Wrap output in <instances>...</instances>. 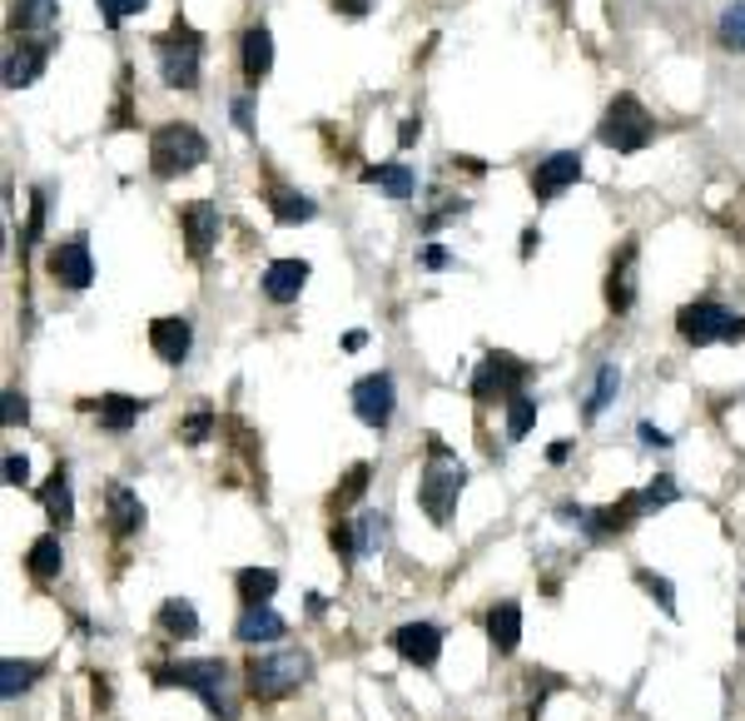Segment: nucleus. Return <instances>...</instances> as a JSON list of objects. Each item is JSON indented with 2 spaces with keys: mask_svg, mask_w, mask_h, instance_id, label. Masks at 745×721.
<instances>
[{
  "mask_svg": "<svg viewBox=\"0 0 745 721\" xmlns=\"http://www.w3.org/2000/svg\"><path fill=\"white\" fill-rule=\"evenodd\" d=\"M155 687H184L204 701L209 717L234 721L238 717V677L228 671L224 657H194V661H169L155 667Z\"/></svg>",
  "mask_w": 745,
  "mask_h": 721,
  "instance_id": "1",
  "label": "nucleus"
},
{
  "mask_svg": "<svg viewBox=\"0 0 745 721\" xmlns=\"http://www.w3.org/2000/svg\"><path fill=\"white\" fill-rule=\"evenodd\" d=\"M462 488H467V468L457 463V453H447V443L437 438V433H427V468H423V478H417V508H423L437 528H447Z\"/></svg>",
  "mask_w": 745,
  "mask_h": 721,
  "instance_id": "2",
  "label": "nucleus"
},
{
  "mask_svg": "<svg viewBox=\"0 0 745 721\" xmlns=\"http://www.w3.org/2000/svg\"><path fill=\"white\" fill-rule=\"evenodd\" d=\"M313 677V657L304 647H278V651H264L244 667V687L254 701H284L294 697L304 681Z\"/></svg>",
  "mask_w": 745,
  "mask_h": 721,
  "instance_id": "3",
  "label": "nucleus"
},
{
  "mask_svg": "<svg viewBox=\"0 0 745 721\" xmlns=\"http://www.w3.org/2000/svg\"><path fill=\"white\" fill-rule=\"evenodd\" d=\"M155 55H159V75H164L169 91H199V75H204V35L174 15L164 35H155Z\"/></svg>",
  "mask_w": 745,
  "mask_h": 721,
  "instance_id": "4",
  "label": "nucleus"
},
{
  "mask_svg": "<svg viewBox=\"0 0 745 721\" xmlns=\"http://www.w3.org/2000/svg\"><path fill=\"white\" fill-rule=\"evenodd\" d=\"M209 160V140L189 120H169L149 135V170L159 180H179V174L199 170Z\"/></svg>",
  "mask_w": 745,
  "mask_h": 721,
  "instance_id": "5",
  "label": "nucleus"
},
{
  "mask_svg": "<svg viewBox=\"0 0 745 721\" xmlns=\"http://www.w3.org/2000/svg\"><path fill=\"white\" fill-rule=\"evenodd\" d=\"M596 140H602L606 150H616V155H636V150H646V145L656 140V120H651V110H646L636 95H611L602 125H596Z\"/></svg>",
  "mask_w": 745,
  "mask_h": 721,
  "instance_id": "6",
  "label": "nucleus"
},
{
  "mask_svg": "<svg viewBox=\"0 0 745 721\" xmlns=\"http://www.w3.org/2000/svg\"><path fill=\"white\" fill-rule=\"evenodd\" d=\"M675 333H681L685 343H695V349H705V343H741L745 319L731 314L725 304H715V299H695L675 314Z\"/></svg>",
  "mask_w": 745,
  "mask_h": 721,
  "instance_id": "7",
  "label": "nucleus"
},
{
  "mask_svg": "<svg viewBox=\"0 0 745 721\" xmlns=\"http://www.w3.org/2000/svg\"><path fill=\"white\" fill-rule=\"evenodd\" d=\"M526 379H532V363H522V359H512V353L492 349L482 363H477V373H472V399L477 403H507L512 393L526 389Z\"/></svg>",
  "mask_w": 745,
  "mask_h": 721,
  "instance_id": "8",
  "label": "nucleus"
},
{
  "mask_svg": "<svg viewBox=\"0 0 745 721\" xmlns=\"http://www.w3.org/2000/svg\"><path fill=\"white\" fill-rule=\"evenodd\" d=\"M353 413H358V423L363 428H373V433H383L387 423H393V413H397V389H393V373H363V379L353 383Z\"/></svg>",
  "mask_w": 745,
  "mask_h": 721,
  "instance_id": "9",
  "label": "nucleus"
},
{
  "mask_svg": "<svg viewBox=\"0 0 745 721\" xmlns=\"http://www.w3.org/2000/svg\"><path fill=\"white\" fill-rule=\"evenodd\" d=\"M45 274L60 284V289H89V284H95V254H89L85 234H70V240L50 244Z\"/></svg>",
  "mask_w": 745,
  "mask_h": 721,
  "instance_id": "10",
  "label": "nucleus"
},
{
  "mask_svg": "<svg viewBox=\"0 0 745 721\" xmlns=\"http://www.w3.org/2000/svg\"><path fill=\"white\" fill-rule=\"evenodd\" d=\"M179 230H184L189 259H209V250L219 244V230H224V220H219V204L214 200L184 204V214H179Z\"/></svg>",
  "mask_w": 745,
  "mask_h": 721,
  "instance_id": "11",
  "label": "nucleus"
},
{
  "mask_svg": "<svg viewBox=\"0 0 745 721\" xmlns=\"http://www.w3.org/2000/svg\"><path fill=\"white\" fill-rule=\"evenodd\" d=\"M387 642H393V651L403 661H413V667H437V657H443V627H437V622H403Z\"/></svg>",
  "mask_w": 745,
  "mask_h": 721,
  "instance_id": "12",
  "label": "nucleus"
},
{
  "mask_svg": "<svg viewBox=\"0 0 745 721\" xmlns=\"http://www.w3.org/2000/svg\"><path fill=\"white\" fill-rule=\"evenodd\" d=\"M576 180H582V155H576V150H556V155H546V160L532 170V194L546 204V200H556L562 190H572Z\"/></svg>",
  "mask_w": 745,
  "mask_h": 721,
  "instance_id": "13",
  "label": "nucleus"
},
{
  "mask_svg": "<svg viewBox=\"0 0 745 721\" xmlns=\"http://www.w3.org/2000/svg\"><path fill=\"white\" fill-rule=\"evenodd\" d=\"M45 61H50V41H35V35L20 41L15 35V45L6 55V85L10 91H30L40 81V71H45Z\"/></svg>",
  "mask_w": 745,
  "mask_h": 721,
  "instance_id": "14",
  "label": "nucleus"
},
{
  "mask_svg": "<svg viewBox=\"0 0 745 721\" xmlns=\"http://www.w3.org/2000/svg\"><path fill=\"white\" fill-rule=\"evenodd\" d=\"M149 349L164 363H184L189 349H194V324H189L184 314H159V319L149 324Z\"/></svg>",
  "mask_w": 745,
  "mask_h": 721,
  "instance_id": "15",
  "label": "nucleus"
},
{
  "mask_svg": "<svg viewBox=\"0 0 745 721\" xmlns=\"http://www.w3.org/2000/svg\"><path fill=\"white\" fill-rule=\"evenodd\" d=\"M288 637V622L274 612V602H258V607H244L234 622V642L244 647H268V642Z\"/></svg>",
  "mask_w": 745,
  "mask_h": 721,
  "instance_id": "16",
  "label": "nucleus"
},
{
  "mask_svg": "<svg viewBox=\"0 0 745 721\" xmlns=\"http://www.w3.org/2000/svg\"><path fill=\"white\" fill-rule=\"evenodd\" d=\"M636 259H641V250H636V240H626L621 250H616L611 269H606V304H611L616 314H626L636 304Z\"/></svg>",
  "mask_w": 745,
  "mask_h": 721,
  "instance_id": "17",
  "label": "nucleus"
},
{
  "mask_svg": "<svg viewBox=\"0 0 745 721\" xmlns=\"http://www.w3.org/2000/svg\"><path fill=\"white\" fill-rule=\"evenodd\" d=\"M238 71H244V81L264 85L268 71H274V35H268V25H248L244 41H238Z\"/></svg>",
  "mask_w": 745,
  "mask_h": 721,
  "instance_id": "18",
  "label": "nucleus"
},
{
  "mask_svg": "<svg viewBox=\"0 0 745 721\" xmlns=\"http://www.w3.org/2000/svg\"><path fill=\"white\" fill-rule=\"evenodd\" d=\"M105 518H109V532H115V538H135V532L145 528V502H139V492H129L125 483H109Z\"/></svg>",
  "mask_w": 745,
  "mask_h": 721,
  "instance_id": "19",
  "label": "nucleus"
},
{
  "mask_svg": "<svg viewBox=\"0 0 745 721\" xmlns=\"http://www.w3.org/2000/svg\"><path fill=\"white\" fill-rule=\"evenodd\" d=\"M308 259H274L264 269V299L268 304H294L298 294H304V284H308Z\"/></svg>",
  "mask_w": 745,
  "mask_h": 721,
  "instance_id": "20",
  "label": "nucleus"
},
{
  "mask_svg": "<svg viewBox=\"0 0 745 721\" xmlns=\"http://www.w3.org/2000/svg\"><path fill=\"white\" fill-rule=\"evenodd\" d=\"M487 642H492L497 657H512V651L522 647V602L507 597L487 612Z\"/></svg>",
  "mask_w": 745,
  "mask_h": 721,
  "instance_id": "21",
  "label": "nucleus"
},
{
  "mask_svg": "<svg viewBox=\"0 0 745 721\" xmlns=\"http://www.w3.org/2000/svg\"><path fill=\"white\" fill-rule=\"evenodd\" d=\"M85 409L99 418L105 433H129L145 413V399H129V393H105V399H85Z\"/></svg>",
  "mask_w": 745,
  "mask_h": 721,
  "instance_id": "22",
  "label": "nucleus"
},
{
  "mask_svg": "<svg viewBox=\"0 0 745 721\" xmlns=\"http://www.w3.org/2000/svg\"><path fill=\"white\" fill-rule=\"evenodd\" d=\"M40 508H45V518L55 522L60 532L75 522V492H70V473L65 463H55V473L45 478V488H40Z\"/></svg>",
  "mask_w": 745,
  "mask_h": 721,
  "instance_id": "23",
  "label": "nucleus"
},
{
  "mask_svg": "<svg viewBox=\"0 0 745 721\" xmlns=\"http://www.w3.org/2000/svg\"><path fill=\"white\" fill-rule=\"evenodd\" d=\"M268 214H274L278 224H308L318 214V204L308 200L304 190H288V184H278V180H268Z\"/></svg>",
  "mask_w": 745,
  "mask_h": 721,
  "instance_id": "24",
  "label": "nucleus"
},
{
  "mask_svg": "<svg viewBox=\"0 0 745 721\" xmlns=\"http://www.w3.org/2000/svg\"><path fill=\"white\" fill-rule=\"evenodd\" d=\"M155 622H159V632H164V637H179V642L199 637V627H204L189 597H164V602H159V612H155Z\"/></svg>",
  "mask_w": 745,
  "mask_h": 721,
  "instance_id": "25",
  "label": "nucleus"
},
{
  "mask_svg": "<svg viewBox=\"0 0 745 721\" xmlns=\"http://www.w3.org/2000/svg\"><path fill=\"white\" fill-rule=\"evenodd\" d=\"M60 568H65V548H60V532H45L25 548V572L35 582H55Z\"/></svg>",
  "mask_w": 745,
  "mask_h": 721,
  "instance_id": "26",
  "label": "nucleus"
},
{
  "mask_svg": "<svg viewBox=\"0 0 745 721\" xmlns=\"http://www.w3.org/2000/svg\"><path fill=\"white\" fill-rule=\"evenodd\" d=\"M55 0H15L10 6V35H35V31H50L55 25Z\"/></svg>",
  "mask_w": 745,
  "mask_h": 721,
  "instance_id": "27",
  "label": "nucleus"
},
{
  "mask_svg": "<svg viewBox=\"0 0 745 721\" xmlns=\"http://www.w3.org/2000/svg\"><path fill=\"white\" fill-rule=\"evenodd\" d=\"M363 180L377 184V190H387V200H413V190H417V174L397 160L393 165H368Z\"/></svg>",
  "mask_w": 745,
  "mask_h": 721,
  "instance_id": "28",
  "label": "nucleus"
},
{
  "mask_svg": "<svg viewBox=\"0 0 745 721\" xmlns=\"http://www.w3.org/2000/svg\"><path fill=\"white\" fill-rule=\"evenodd\" d=\"M234 587L244 607H258V602H274L278 592V572L274 568H238L234 572Z\"/></svg>",
  "mask_w": 745,
  "mask_h": 721,
  "instance_id": "29",
  "label": "nucleus"
},
{
  "mask_svg": "<svg viewBox=\"0 0 745 721\" xmlns=\"http://www.w3.org/2000/svg\"><path fill=\"white\" fill-rule=\"evenodd\" d=\"M616 389H621V369H616V363H602V369H596L592 393H586V403H582V418H586V423H596V418H602V413L611 409Z\"/></svg>",
  "mask_w": 745,
  "mask_h": 721,
  "instance_id": "30",
  "label": "nucleus"
},
{
  "mask_svg": "<svg viewBox=\"0 0 745 721\" xmlns=\"http://www.w3.org/2000/svg\"><path fill=\"white\" fill-rule=\"evenodd\" d=\"M40 671H45V661H20V657H6L0 661V697L15 701L20 691H30L40 681Z\"/></svg>",
  "mask_w": 745,
  "mask_h": 721,
  "instance_id": "31",
  "label": "nucleus"
},
{
  "mask_svg": "<svg viewBox=\"0 0 745 721\" xmlns=\"http://www.w3.org/2000/svg\"><path fill=\"white\" fill-rule=\"evenodd\" d=\"M715 41H721V51L745 55V0H735V6H725L721 11V21H715Z\"/></svg>",
  "mask_w": 745,
  "mask_h": 721,
  "instance_id": "32",
  "label": "nucleus"
},
{
  "mask_svg": "<svg viewBox=\"0 0 745 721\" xmlns=\"http://www.w3.org/2000/svg\"><path fill=\"white\" fill-rule=\"evenodd\" d=\"M377 548H383V512L363 508L353 518V552H358V558H373Z\"/></svg>",
  "mask_w": 745,
  "mask_h": 721,
  "instance_id": "33",
  "label": "nucleus"
},
{
  "mask_svg": "<svg viewBox=\"0 0 745 721\" xmlns=\"http://www.w3.org/2000/svg\"><path fill=\"white\" fill-rule=\"evenodd\" d=\"M532 423H536V399L526 389L512 393V399H507V443H522Z\"/></svg>",
  "mask_w": 745,
  "mask_h": 721,
  "instance_id": "34",
  "label": "nucleus"
},
{
  "mask_svg": "<svg viewBox=\"0 0 745 721\" xmlns=\"http://www.w3.org/2000/svg\"><path fill=\"white\" fill-rule=\"evenodd\" d=\"M636 587H641L646 597L666 612V617H675V587H671V577H661V572H651V568H636Z\"/></svg>",
  "mask_w": 745,
  "mask_h": 721,
  "instance_id": "35",
  "label": "nucleus"
},
{
  "mask_svg": "<svg viewBox=\"0 0 745 721\" xmlns=\"http://www.w3.org/2000/svg\"><path fill=\"white\" fill-rule=\"evenodd\" d=\"M368 478H373V468H368V463H353V468H348V478H343V488H338L333 498H328V508L343 512L348 502H358V498L368 492Z\"/></svg>",
  "mask_w": 745,
  "mask_h": 721,
  "instance_id": "36",
  "label": "nucleus"
},
{
  "mask_svg": "<svg viewBox=\"0 0 745 721\" xmlns=\"http://www.w3.org/2000/svg\"><path fill=\"white\" fill-rule=\"evenodd\" d=\"M641 498H646V518H651V512L671 508V502L681 498V488H675V478H671V473H661L656 483H646V488H641Z\"/></svg>",
  "mask_w": 745,
  "mask_h": 721,
  "instance_id": "37",
  "label": "nucleus"
},
{
  "mask_svg": "<svg viewBox=\"0 0 745 721\" xmlns=\"http://www.w3.org/2000/svg\"><path fill=\"white\" fill-rule=\"evenodd\" d=\"M209 433H214V409H194L184 423H179V438H184L189 448H199Z\"/></svg>",
  "mask_w": 745,
  "mask_h": 721,
  "instance_id": "38",
  "label": "nucleus"
},
{
  "mask_svg": "<svg viewBox=\"0 0 745 721\" xmlns=\"http://www.w3.org/2000/svg\"><path fill=\"white\" fill-rule=\"evenodd\" d=\"M40 230H45V190L30 194V220H25V234H20V250L40 244Z\"/></svg>",
  "mask_w": 745,
  "mask_h": 721,
  "instance_id": "39",
  "label": "nucleus"
},
{
  "mask_svg": "<svg viewBox=\"0 0 745 721\" xmlns=\"http://www.w3.org/2000/svg\"><path fill=\"white\" fill-rule=\"evenodd\" d=\"M99 15H105V25H125L129 15H139L149 6V0H95Z\"/></svg>",
  "mask_w": 745,
  "mask_h": 721,
  "instance_id": "40",
  "label": "nucleus"
},
{
  "mask_svg": "<svg viewBox=\"0 0 745 721\" xmlns=\"http://www.w3.org/2000/svg\"><path fill=\"white\" fill-rule=\"evenodd\" d=\"M328 542H333V552H338L343 562H358V552H353V518L333 522V528H328Z\"/></svg>",
  "mask_w": 745,
  "mask_h": 721,
  "instance_id": "41",
  "label": "nucleus"
},
{
  "mask_svg": "<svg viewBox=\"0 0 745 721\" xmlns=\"http://www.w3.org/2000/svg\"><path fill=\"white\" fill-rule=\"evenodd\" d=\"M30 423V399L20 389H10L6 393V428H25Z\"/></svg>",
  "mask_w": 745,
  "mask_h": 721,
  "instance_id": "42",
  "label": "nucleus"
},
{
  "mask_svg": "<svg viewBox=\"0 0 745 721\" xmlns=\"http://www.w3.org/2000/svg\"><path fill=\"white\" fill-rule=\"evenodd\" d=\"M6 483H10V488H25V483H30L25 453H10V458H6Z\"/></svg>",
  "mask_w": 745,
  "mask_h": 721,
  "instance_id": "43",
  "label": "nucleus"
},
{
  "mask_svg": "<svg viewBox=\"0 0 745 721\" xmlns=\"http://www.w3.org/2000/svg\"><path fill=\"white\" fill-rule=\"evenodd\" d=\"M333 11L348 15V21H363V15L373 11V0H333Z\"/></svg>",
  "mask_w": 745,
  "mask_h": 721,
  "instance_id": "44",
  "label": "nucleus"
},
{
  "mask_svg": "<svg viewBox=\"0 0 745 721\" xmlns=\"http://www.w3.org/2000/svg\"><path fill=\"white\" fill-rule=\"evenodd\" d=\"M234 125H238V130H254V100H248V95H238V100H234Z\"/></svg>",
  "mask_w": 745,
  "mask_h": 721,
  "instance_id": "45",
  "label": "nucleus"
},
{
  "mask_svg": "<svg viewBox=\"0 0 745 721\" xmlns=\"http://www.w3.org/2000/svg\"><path fill=\"white\" fill-rule=\"evenodd\" d=\"M636 433H641V443H646V448H671V433H661L656 423H641Z\"/></svg>",
  "mask_w": 745,
  "mask_h": 721,
  "instance_id": "46",
  "label": "nucleus"
},
{
  "mask_svg": "<svg viewBox=\"0 0 745 721\" xmlns=\"http://www.w3.org/2000/svg\"><path fill=\"white\" fill-rule=\"evenodd\" d=\"M447 264H453V254H447L443 244H427L423 250V269H447Z\"/></svg>",
  "mask_w": 745,
  "mask_h": 721,
  "instance_id": "47",
  "label": "nucleus"
},
{
  "mask_svg": "<svg viewBox=\"0 0 745 721\" xmlns=\"http://www.w3.org/2000/svg\"><path fill=\"white\" fill-rule=\"evenodd\" d=\"M417 135H423V120H417V115H407V120L397 125V145H413Z\"/></svg>",
  "mask_w": 745,
  "mask_h": 721,
  "instance_id": "48",
  "label": "nucleus"
},
{
  "mask_svg": "<svg viewBox=\"0 0 745 721\" xmlns=\"http://www.w3.org/2000/svg\"><path fill=\"white\" fill-rule=\"evenodd\" d=\"M536 244H542V234H536V230H522V259H532Z\"/></svg>",
  "mask_w": 745,
  "mask_h": 721,
  "instance_id": "49",
  "label": "nucleus"
},
{
  "mask_svg": "<svg viewBox=\"0 0 745 721\" xmlns=\"http://www.w3.org/2000/svg\"><path fill=\"white\" fill-rule=\"evenodd\" d=\"M572 458V443H552V448H546V463H566Z\"/></svg>",
  "mask_w": 745,
  "mask_h": 721,
  "instance_id": "50",
  "label": "nucleus"
},
{
  "mask_svg": "<svg viewBox=\"0 0 745 721\" xmlns=\"http://www.w3.org/2000/svg\"><path fill=\"white\" fill-rule=\"evenodd\" d=\"M363 343H368V333H363V329L343 333V349H348V353H358V349H363Z\"/></svg>",
  "mask_w": 745,
  "mask_h": 721,
  "instance_id": "51",
  "label": "nucleus"
}]
</instances>
